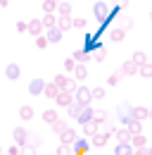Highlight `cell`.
<instances>
[{"label":"cell","instance_id":"20","mask_svg":"<svg viewBox=\"0 0 152 155\" xmlns=\"http://www.w3.org/2000/svg\"><path fill=\"white\" fill-rule=\"evenodd\" d=\"M57 26H59L62 31H69V29H74V19H71V17H59Z\"/></svg>","mask_w":152,"mask_h":155},{"label":"cell","instance_id":"1","mask_svg":"<svg viewBox=\"0 0 152 155\" xmlns=\"http://www.w3.org/2000/svg\"><path fill=\"white\" fill-rule=\"evenodd\" d=\"M133 110H135V107H131L128 103H121V105L116 107V117H119V122L128 127V124H131L133 119H135V117H133Z\"/></svg>","mask_w":152,"mask_h":155},{"label":"cell","instance_id":"32","mask_svg":"<svg viewBox=\"0 0 152 155\" xmlns=\"http://www.w3.org/2000/svg\"><path fill=\"white\" fill-rule=\"evenodd\" d=\"M140 77H145V79H152V62H145L143 67H140V72H138Z\"/></svg>","mask_w":152,"mask_h":155},{"label":"cell","instance_id":"19","mask_svg":"<svg viewBox=\"0 0 152 155\" xmlns=\"http://www.w3.org/2000/svg\"><path fill=\"white\" fill-rule=\"evenodd\" d=\"M57 15H59V17H71V2H62V0H59Z\"/></svg>","mask_w":152,"mask_h":155},{"label":"cell","instance_id":"13","mask_svg":"<svg viewBox=\"0 0 152 155\" xmlns=\"http://www.w3.org/2000/svg\"><path fill=\"white\" fill-rule=\"evenodd\" d=\"M76 138H78V134H76L74 129H67L64 134H59V141H62L64 146H74V143H76Z\"/></svg>","mask_w":152,"mask_h":155},{"label":"cell","instance_id":"38","mask_svg":"<svg viewBox=\"0 0 152 155\" xmlns=\"http://www.w3.org/2000/svg\"><path fill=\"white\" fill-rule=\"evenodd\" d=\"M48 43H50L48 36H38V38H36V48H38V50H43V48H48Z\"/></svg>","mask_w":152,"mask_h":155},{"label":"cell","instance_id":"49","mask_svg":"<svg viewBox=\"0 0 152 155\" xmlns=\"http://www.w3.org/2000/svg\"><path fill=\"white\" fill-rule=\"evenodd\" d=\"M7 5H10V0H0V7H2V10H5Z\"/></svg>","mask_w":152,"mask_h":155},{"label":"cell","instance_id":"51","mask_svg":"<svg viewBox=\"0 0 152 155\" xmlns=\"http://www.w3.org/2000/svg\"><path fill=\"white\" fill-rule=\"evenodd\" d=\"M150 119H152V107H150Z\"/></svg>","mask_w":152,"mask_h":155},{"label":"cell","instance_id":"23","mask_svg":"<svg viewBox=\"0 0 152 155\" xmlns=\"http://www.w3.org/2000/svg\"><path fill=\"white\" fill-rule=\"evenodd\" d=\"M59 93H62V91H59V86H57L55 81H52V84H48V88H45V96H48V98H52V100H55Z\"/></svg>","mask_w":152,"mask_h":155},{"label":"cell","instance_id":"35","mask_svg":"<svg viewBox=\"0 0 152 155\" xmlns=\"http://www.w3.org/2000/svg\"><path fill=\"white\" fill-rule=\"evenodd\" d=\"M131 131L128 129H116V141H131Z\"/></svg>","mask_w":152,"mask_h":155},{"label":"cell","instance_id":"41","mask_svg":"<svg viewBox=\"0 0 152 155\" xmlns=\"http://www.w3.org/2000/svg\"><path fill=\"white\" fill-rule=\"evenodd\" d=\"M105 58H107V50H105V48H100V50H95V53H93V60H97V62H102Z\"/></svg>","mask_w":152,"mask_h":155},{"label":"cell","instance_id":"28","mask_svg":"<svg viewBox=\"0 0 152 155\" xmlns=\"http://www.w3.org/2000/svg\"><path fill=\"white\" fill-rule=\"evenodd\" d=\"M57 21H59V17H57V15H45V17H43L45 29H52V26H57Z\"/></svg>","mask_w":152,"mask_h":155},{"label":"cell","instance_id":"47","mask_svg":"<svg viewBox=\"0 0 152 155\" xmlns=\"http://www.w3.org/2000/svg\"><path fill=\"white\" fill-rule=\"evenodd\" d=\"M131 26H133V21H131V19H126V21H124V26H121V29H124V31H128Z\"/></svg>","mask_w":152,"mask_h":155},{"label":"cell","instance_id":"37","mask_svg":"<svg viewBox=\"0 0 152 155\" xmlns=\"http://www.w3.org/2000/svg\"><path fill=\"white\" fill-rule=\"evenodd\" d=\"M95 122L97 124H105L107 122V110H95Z\"/></svg>","mask_w":152,"mask_h":155},{"label":"cell","instance_id":"29","mask_svg":"<svg viewBox=\"0 0 152 155\" xmlns=\"http://www.w3.org/2000/svg\"><path fill=\"white\" fill-rule=\"evenodd\" d=\"M126 129H128L131 134H143V122H140V119H133V122L126 127Z\"/></svg>","mask_w":152,"mask_h":155},{"label":"cell","instance_id":"7","mask_svg":"<svg viewBox=\"0 0 152 155\" xmlns=\"http://www.w3.org/2000/svg\"><path fill=\"white\" fill-rule=\"evenodd\" d=\"M133 153H135V148L131 141H119L114 146V155H133Z\"/></svg>","mask_w":152,"mask_h":155},{"label":"cell","instance_id":"11","mask_svg":"<svg viewBox=\"0 0 152 155\" xmlns=\"http://www.w3.org/2000/svg\"><path fill=\"white\" fill-rule=\"evenodd\" d=\"M43 29H45V24H43V19H31L29 21V34L31 36H43Z\"/></svg>","mask_w":152,"mask_h":155},{"label":"cell","instance_id":"2","mask_svg":"<svg viewBox=\"0 0 152 155\" xmlns=\"http://www.w3.org/2000/svg\"><path fill=\"white\" fill-rule=\"evenodd\" d=\"M74 98L83 105V107H88V105L93 103V88H88V86H78L76 93H74Z\"/></svg>","mask_w":152,"mask_h":155},{"label":"cell","instance_id":"39","mask_svg":"<svg viewBox=\"0 0 152 155\" xmlns=\"http://www.w3.org/2000/svg\"><path fill=\"white\" fill-rule=\"evenodd\" d=\"M105 98V88L102 86H95L93 88V100H102Z\"/></svg>","mask_w":152,"mask_h":155},{"label":"cell","instance_id":"48","mask_svg":"<svg viewBox=\"0 0 152 155\" xmlns=\"http://www.w3.org/2000/svg\"><path fill=\"white\" fill-rule=\"evenodd\" d=\"M133 155H147V148H135V153Z\"/></svg>","mask_w":152,"mask_h":155},{"label":"cell","instance_id":"25","mask_svg":"<svg viewBox=\"0 0 152 155\" xmlns=\"http://www.w3.org/2000/svg\"><path fill=\"white\" fill-rule=\"evenodd\" d=\"M81 110H83V105H81L78 100H74V103H71V105L67 107V112H69V115L74 117V119H76V117H78V115H81Z\"/></svg>","mask_w":152,"mask_h":155},{"label":"cell","instance_id":"21","mask_svg":"<svg viewBox=\"0 0 152 155\" xmlns=\"http://www.w3.org/2000/svg\"><path fill=\"white\" fill-rule=\"evenodd\" d=\"M133 117H135V119H140V122H143V119H147V117H150V107H140V105H138V107L133 110Z\"/></svg>","mask_w":152,"mask_h":155},{"label":"cell","instance_id":"12","mask_svg":"<svg viewBox=\"0 0 152 155\" xmlns=\"http://www.w3.org/2000/svg\"><path fill=\"white\" fill-rule=\"evenodd\" d=\"M76 119H78V124H88V122H93V119H95V110L88 105V107L81 110V115L76 117Z\"/></svg>","mask_w":152,"mask_h":155},{"label":"cell","instance_id":"17","mask_svg":"<svg viewBox=\"0 0 152 155\" xmlns=\"http://www.w3.org/2000/svg\"><path fill=\"white\" fill-rule=\"evenodd\" d=\"M62 34H64V31H62L59 26H52V29H48V34H45V36H48L50 43H59V41H62Z\"/></svg>","mask_w":152,"mask_h":155},{"label":"cell","instance_id":"46","mask_svg":"<svg viewBox=\"0 0 152 155\" xmlns=\"http://www.w3.org/2000/svg\"><path fill=\"white\" fill-rule=\"evenodd\" d=\"M19 153H21L19 146H10V148H7V155H19Z\"/></svg>","mask_w":152,"mask_h":155},{"label":"cell","instance_id":"34","mask_svg":"<svg viewBox=\"0 0 152 155\" xmlns=\"http://www.w3.org/2000/svg\"><path fill=\"white\" fill-rule=\"evenodd\" d=\"M67 129H69V127H67V122H62V119H57L55 124H52V131H55V134H64Z\"/></svg>","mask_w":152,"mask_h":155},{"label":"cell","instance_id":"18","mask_svg":"<svg viewBox=\"0 0 152 155\" xmlns=\"http://www.w3.org/2000/svg\"><path fill=\"white\" fill-rule=\"evenodd\" d=\"M131 143H133V148H147V138H145L143 134H133Z\"/></svg>","mask_w":152,"mask_h":155},{"label":"cell","instance_id":"14","mask_svg":"<svg viewBox=\"0 0 152 155\" xmlns=\"http://www.w3.org/2000/svg\"><path fill=\"white\" fill-rule=\"evenodd\" d=\"M121 72H124V77H133L135 72H140V67H138L133 60H126V62H124V67H121Z\"/></svg>","mask_w":152,"mask_h":155},{"label":"cell","instance_id":"45","mask_svg":"<svg viewBox=\"0 0 152 155\" xmlns=\"http://www.w3.org/2000/svg\"><path fill=\"white\" fill-rule=\"evenodd\" d=\"M29 143H31V146H40V143H43V141H40V136H36V134H31V138H29Z\"/></svg>","mask_w":152,"mask_h":155},{"label":"cell","instance_id":"31","mask_svg":"<svg viewBox=\"0 0 152 155\" xmlns=\"http://www.w3.org/2000/svg\"><path fill=\"white\" fill-rule=\"evenodd\" d=\"M83 131H86L88 136H95V134H97V122L93 119V122H88V124H83Z\"/></svg>","mask_w":152,"mask_h":155},{"label":"cell","instance_id":"10","mask_svg":"<svg viewBox=\"0 0 152 155\" xmlns=\"http://www.w3.org/2000/svg\"><path fill=\"white\" fill-rule=\"evenodd\" d=\"M74 100H76V98H74V93H69V91H62V93H59V96L55 98V103L59 105V107H69V105H71Z\"/></svg>","mask_w":152,"mask_h":155},{"label":"cell","instance_id":"3","mask_svg":"<svg viewBox=\"0 0 152 155\" xmlns=\"http://www.w3.org/2000/svg\"><path fill=\"white\" fill-rule=\"evenodd\" d=\"M12 138H14V146L24 148V146H29V138H31V134H29L24 127H17V129L12 131Z\"/></svg>","mask_w":152,"mask_h":155},{"label":"cell","instance_id":"33","mask_svg":"<svg viewBox=\"0 0 152 155\" xmlns=\"http://www.w3.org/2000/svg\"><path fill=\"white\" fill-rule=\"evenodd\" d=\"M121 77H124V72H112L109 79H107V86H116V84L121 81Z\"/></svg>","mask_w":152,"mask_h":155},{"label":"cell","instance_id":"4","mask_svg":"<svg viewBox=\"0 0 152 155\" xmlns=\"http://www.w3.org/2000/svg\"><path fill=\"white\" fill-rule=\"evenodd\" d=\"M55 84L59 86V91H69V93H76V81H71V79H67L64 74H57L55 77Z\"/></svg>","mask_w":152,"mask_h":155},{"label":"cell","instance_id":"8","mask_svg":"<svg viewBox=\"0 0 152 155\" xmlns=\"http://www.w3.org/2000/svg\"><path fill=\"white\" fill-rule=\"evenodd\" d=\"M90 146H93V143H90L88 138H83V136H78V138H76V143L71 146V148H74V155H83L86 150H88V148H90Z\"/></svg>","mask_w":152,"mask_h":155},{"label":"cell","instance_id":"24","mask_svg":"<svg viewBox=\"0 0 152 155\" xmlns=\"http://www.w3.org/2000/svg\"><path fill=\"white\" fill-rule=\"evenodd\" d=\"M124 36H126V31H124V29H112V31H109V41H114V43H121Z\"/></svg>","mask_w":152,"mask_h":155},{"label":"cell","instance_id":"42","mask_svg":"<svg viewBox=\"0 0 152 155\" xmlns=\"http://www.w3.org/2000/svg\"><path fill=\"white\" fill-rule=\"evenodd\" d=\"M88 26V19H83V17H76L74 19V29H86Z\"/></svg>","mask_w":152,"mask_h":155},{"label":"cell","instance_id":"44","mask_svg":"<svg viewBox=\"0 0 152 155\" xmlns=\"http://www.w3.org/2000/svg\"><path fill=\"white\" fill-rule=\"evenodd\" d=\"M36 146H31V143H29V146H24V148H21V155H36Z\"/></svg>","mask_w":152,"mask_h":155},{"label":"cell","instance_id":"16","mask_svg":"<svg viewBox=\"0 0 152 155\" xmlns=\"http://www.w3.org/2000/svg\"><path fill=\"white\" fill-rule=\"evenodd\" d=\"M57 119H59V115H57L55 107H50V110H43V122H45V124H50V127H52Z\"/></svg>","mask_w":152,"mask_h":155},{"label":"cell","instance_id":"27","mask_svg":"<svg viewBox=\"0 0 152 155\" xmlns=\"http://www.w3.org/2000/svg\"><path fill=\"white\" fill-rule=\"evenodd\" d=\"M133 62H135V64H138V67H143V64H145V62H147V55H145V53H143V50H135V53H133Z\"/></svg>","mask_w":152,"mask_h":155},{"label":"cell","instance_id":"43","mask_svg":"<svg viewBox=\"0 0 152 155\" xmlns=\"http://www.w3.org/2000/svg\"><path fill=\"white\" fill-rule=\"evenodd\" d=\"M14 29H17L19 34H26V31H29V21H17V24H14Z\"/></svg>","mask_w":152,"mask_h":155},{"label":"cell","instance_id":"53","mask_svg":"<svg viewBox=\"0 0 152 155\" xmlns=\"http://www.w3.org/2000/svg\"><path fill=\"white\" fill-rule=\"evenodd\" d=\"M150 19H152V12H150Z\"/></svg>","mask_w":152,"mask_h":155},{"label":"cell","instance_id":"50","mask_svg":"<svg viewBox=\"0 0 152 155\" xmlns=\"http://www.w3.org/2000/svg\"><path fill=\"white\" fill-rule=\"evenodd\" d=\"M147 155H152V148H147Z\"/></svg>","mask_w":152,"mask_h":155},{"label":"cell","instance_id":"22","mask_svg":"<svg viewBox=\"0 0 152 155\" xmlns=\"http://www.w3.org/2000/svg\"><path fill=\"white\" fill-rule=\"evenodd\" d=\"M86 77H88V67H86V64H76V69H74V79L83 81Z\"/></svg>","mask_w":152,"mask_h":155},{"label":"cell","instance_id":"6","mask_svg":"<svg viewBox=\"0 0 152 155\" xmlns=\"http://www.w3.org/2000/svg\"><path fill=\"white\" fill-rule=\"evenodd\" d=\"M45 88H48V84H45L43 79H31V84H29V93L33 98H38L40 93H45Z\"/></svg>","mask_w":152,"mask_h":155},{"label":"cell","instance_id":"36","mask_svg":"<svg viewBox=\"0 0 152 155\" xmlns=\"http://www.w3.org/2000/svg\"><path fill=\"white\" fill-rule=\"evenodd\" d=\"M57 155H74V148H71V146L59 143V146H57Z\"/></svg>","mask_w":152,"mask_h":155},{"label":"cell","instance_id":"9","mask_svg":"<svg viewBox=\"0 0 152 155\" xmlns=\"http://www.w3.org/2000/svg\"><path fill=\"white\" fill-rule=\"evenodd\" d=\"M5 77L10 79V81H17V79L21 77V67H19L17 62H10V64L5 67Z\"/></svg>","mask_w":152,"mask_h":155},{"label":"cell","instance_id":"40","mask_svg":"<svg viewBox=\"0 0 152 155\" xmlns=\"http://www.w3.org/2000/svg\"><path fill=\"white\" fill-rule=\"evenodd\" d=\"M76 64H78V62H76L74 58H69V60H64V69H67V72H74L76 69Z\"/></svg>","mask_w":152,"mask_h":155},{"label":"cell","instance_id":"26","mask_svg":"<svg viewBox=\"0 0 152 155\" xmlns=\"http://www.w3.org/2000/svg\"><path fill=\"white\" fill-rule=\"evenodd\" d=\"M19 117L21 119H33V107L31 105H21L19 107Z\"/></svg>","mask_w":152,"mask_h":155},{"label":"cell","instance_id":"52","mask_svg":"<svg viewBox=\"0 0 152 155\" xmlns=\"http://www.w3.org/2000/svg\"><path fill=\"white\" fill-rule=\"evenodd\" d=\"M0 155H2V148H0Z\"/></svg>","mask_w":152,"mask_h":155},{"label":"cell","instance_id":"5","mask_svg":"<svg viewBox=\"0 0 152 155\" xmlns=\"http://www.w3.org/2000/svg\"><path fill=\"white\" fill-rule=\"evenodd\" d=\"M109 12H112V10H109L107 2H102V0H97V2L93 5V15H95V19H97V21H105L107 17H109Z\"/></svg>","mask_w":152,"mask_h":155},{"label":"cell","instance_id":"15","mask_svg":"<svg viewBox=\"0 0 152 155\" xmlns=\"http://www.w3.org/2000/svg\"><path fill=\"white\" fill-rule=\"evenodd\" d=\"M107 141H109V131H105V134H95L90 138V143H93L95 148H102V146H107Z\"/></svg>","mask_w":152,"mask_h":155},{"label":"cell","instance_id":"30","mask_svg":"<svg viewBox=\"0 0 152 155\" xmlns=\"http://www.w3.org/2000/svg\"><path fill=\"white\" fill-rule=\"evenodd\" d=\"M71 58H74L76 62H78V64H83V62L88 60V53H86V50L81 48V50H74V55H71Z\"/></svg>","mask_w":152,"mask_h":155}]
</instances>
